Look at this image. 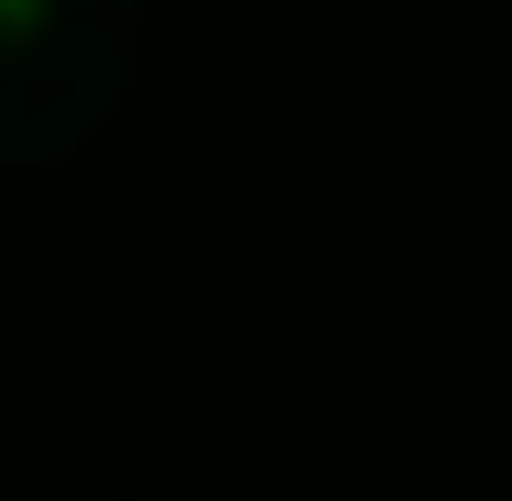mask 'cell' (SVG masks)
I'll use <instances>...</instances> for the list:
<instances>
[{
    "label": "cell",
    "mask_w": 512,
    "mask_h": 501,
    "mask_svg": "<svg viewBox=\"0 0 512 501\" xmlns=\"http://www.w3.org/2000/svg\"><path fill=\"white\" fill-rule=\"evenodd\" d=\"M131 66V0H0V153H66Z\"/></svg>",
    "instance_id": "obj_1"
}]
</instances>
